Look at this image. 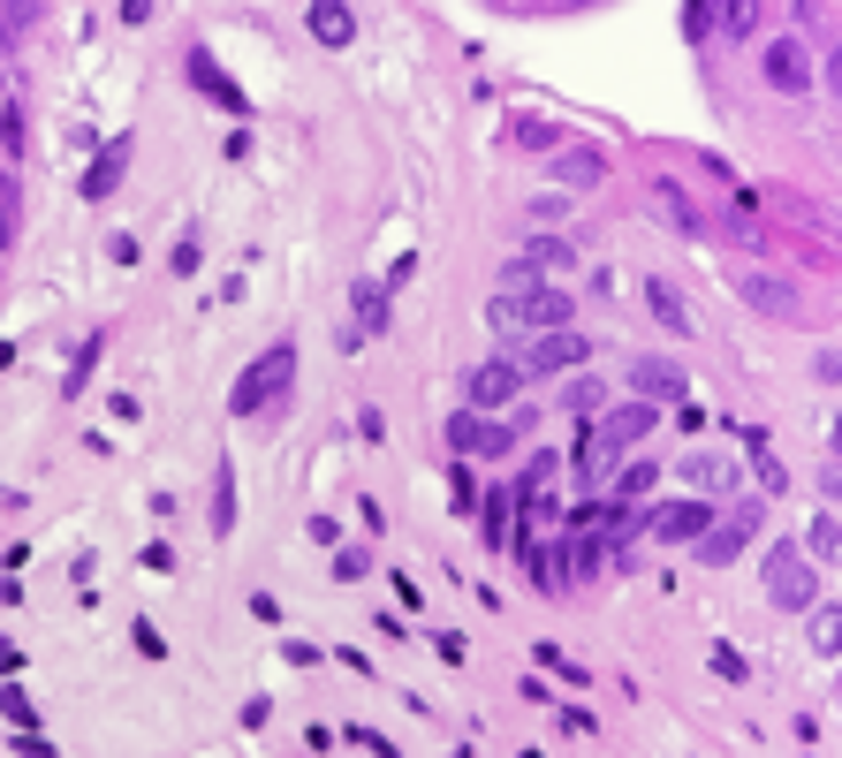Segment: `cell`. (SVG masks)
Returning <instances> with one entry per match:
<instances>
[{"label":"cell","mask_w":842,"mask_h":758,"mask_svg":"<svg viewBox=\"0 0 842 758\" xmlns=\"http://www.w3.org/2000/svg\"><path fill=\"white\" fill-rule=\"evenodd\" d=\"M539 281H546V274H539V266H531V258L516 251V258H508V266H502V281H494V297H531Z\"/></svg>","instance_id":"4dcf8cb0"},{"label":"cell","mask_w":842,"mask_h":758,"mask_svg":"<svg viewBox=\"0 0 842 758\" xmlns=\"http://www.w3.org/2000/svg\"><path fill=\"white\" fill-rule=\"evenodd\" d=\"M516 387H524V372H516L508 357H486V364L464 372V410H486V418H494V410L516 402Z\"/></svg>","instance_id":"9c48e42d"},{"label":"cell","mask_w":842,"mask_h":758,"mask_svg":"<svg viewBox=\"0 0 842 758\" xmlns=\"http://www.w3.org/2000/svg\"><path fill=\"white\" fill-rule=\"evenodd\" d=\"M546 167H554V190H600L608 152L600 145H562V152H546Z\"/></svg>","instance_id":"5bb4252c"},{"label":"cell","mask_w":842,"mask_h":758,"mask_svg":"<svg viewBox=\"0 0 842 758\" xmlns=\"http://www.w3.org/2000/svg\"><path fill=\"white\" fill-rule=\"evenodd\" d=\"M341 744H357V751H372V758H402L387 736H380V729H341Z\"/></svg>","instance_id":"ab89813d"},{"label":"cell","mask_w":842,"mask_h":758,"mask_svg":"<svg viewBox=\"0 0 842 758\" xmlns=\"http://www.w3.org/2000/svg\"><path fill=\"white\" fill-rule=\"evenodd\" d=\"M137 562H145V569H153V577H168V569H175V546H168V539H153V546H145V554H137Z\"/></svg>","instance_id":"681fc988"},{"label":"cell","mask_w":842,"mask_h":758,"mask_svg":"<svg viewBox=\"0 0 842 758\" xmlns=\"http://www.w3.org/2000/svg\"><path fill=\"white\" fill-rule=\"evenodd\" d=\"M289 372H297V341H274L258 364H243V380L228 387V418H258L289 395Z\"/></svg>","instance_id":"7a4b0ae2"},{"label":"cell","mask_w":842,"mask_h":758,"mask_svg":"<svg viewBox=\"0 0 842 758\" xmlns=\"http://www.w3.org/2000/svg\"><path fill=\"white\" fill-rule=\"evenodd\" d=\"M182 76H190V92H197V99H213L220 115H236V122L251 115V92H243V84H236V76H228L205 46H190V53H182Z\"/></svg>","instance_id":"8992f818"},{"label":"cell","mask_w":842,"mask_h":758,"mask_svg":"<svg viewBox=\"0 0 842 758\" xmlns=\"http://www.w3.org/2000/svg\"><path fill=\"white\" fill-rule=\"evenodd\" d=\"M508 303H516V334H554V326L577 318V297H569V289H546V281H539L531 297H508Z\"/></svg>","instance_id":"8fae6325"},{"label":"cell","mask_w":842,"mask_h":758,"mask_svg":"<svg viewBox=\"0 0 842 758\" xmlns=\"http://www.w3.org/2000/svg\"><path fill=\"white\" fill-rule=\"evenodd\" d=\"M675 478L698 493H729L736 501V455H675Z\"/></svg>","instance_id":"d6986e66"},{"label":"cell","mask_w":842,"mask_h":758,"mask_svg":"<svg viewBox=\"0 0 842 758\" xmlns=\"http://www.w3.org/2000/svg\"><path fill=\"white\" fill-rule=\"evenodd\" d=\"M653 485H661V462L638 455V462H623V478H608V501H646Z\"/></svg>","instance_id":"603a6c76"},{"label":"cell","mask_w":842,"mask_h":758,"mask_svg":"<svg viewBox=\"0 0 842 758\" xmlns=\"http://www.w3.org/2000/svg\"><path fill=\"white\" fill-rule=\"evenodd\" d=\"M767 600L782 606V614H813L820 606V569H813V554L797 539H774L767 546Z\"/></svg>","instance_id":"6da1fadb"},{"label":"cell","mask_w":842,"mask_h":758,"mask_svg":"<svg viewBox=\"0 0 842 758\" xmlns=\"http://www.w3.org/2000/svg\"><path fill=\"white\" fill-rule=\"evenodd\" d=\"M335 577H341V585H364V577H372V546H341Z\"/></svg>","instance_id":"d590c367"},{"label":"cell","mask_w":842,"mask_h":758,"mask_svg":"<svg viewBox=\"0 0 842 758\" xmlns=\"http://www.w3.org/2000/svg\"><path fill=\"white\" fill-rule=\"evenodd\" d=\"M479 539H486V554H502L516 539V485H486L479 493Z\"/></svg>","instance_id":"e0dca14e"},{"label":"cell","mask_w":842,"mask_h":758,"mask_svg":"<svg viewBox=\"0 0 842 758\" xmlns=\"http://www.w3.org/2000/svg\"><path fill=\"white\" fill-rule=\"evenodd\" d=\"M646 303H653V326H669L675 341H683V334H690V326H698V318H690V303L675 297L669 281H646Z\"/></svg>","instance_id":"7402d4cb"},{"label":"cell","mask_w":842,"mask_h":758,"mask_svg":"<svg viewBox=\"0 0 842 758\" xmlns=\"http://www.w3.org/2000/svg\"><path fill=\"white\" fill-rule=\"evenodd\" d=\"M107 258H115V266H137L145 243H137V236H107Z\"/></svg>","instance_id":"c3c4849f"},{"label":"cell","mask_w":842,"mask_h":758,"mask_svg":"<svg viewBox=\"0 0 842 758\" xmlns=\"http://www.w3.org/2000/svg\"><path fill=\"white\" fill-rule=\"evenodd\" d=\"M281 660H289V667H320V645H304V637H289V645H281Z\"/></svg>","instance_id":"f907efd6"},{"label":"cell","mask_w":842,"mask_h":758,"mask_svg":"<svg viewBox=\"0 0 842 758\" xmlns=\"http://www.w3.org/2000/svg\"><path fill=\"white\" fill-rule=\"evenodd\" d=\"M236 531V462L220 455V470H213V539H228Z\"/></svg>","instance_id":"cb8c5ba5"},{"label":"cell","mask_w":842,"mask_h":758,"mask_svg":"<svg viewBox=\"0 0 842 758\" xmlns=\"http://www.w3.org/2000/svg\"><path fill=\"white\" fill-rule=\"evenodd\" d=\"M168 266H175V274H182V281H190V274H197V266H205V251H197V236H175Z\"/></svg>","instance_id":"f35d334b"},{"label":"cell","mask_w":842,"mask_h":758,"mask_svg":"<svg viewBox=\"0 0 842 758\" xmlns=\"http://www.w3.org/2000/svg\"><path fill=\"white\" fill-rule=\"evenodd\" d=\"M516 145H524V152H562V122H546V115H516Z\"/></svg>","instance_id":"f1b7e54d"},{"label":"cell","mask_w":842,"mask_h":758,"mask_svg":"<svg viewBox=\"0 0 842 758\" xmlns=\"http://www.w3.org/2000/svg\"><path fill=\"white\" fill-rule=\"evenodd\" d=\"M630 387H638V402L661 410V402H683V395H690V372L669 364V357H638V364H630Z\"/></svg>","instance_id":"4fadbf2b"},{"label":"cell","mask_w":842,"mask_h":758,"mask_svg":"<svg viewBox=\"0 0 842 758\" xmlns=\"http://www.w3.org/2000/svg\"><path fill=\"white\" fill-rule=\"evenodd\" d=\"M713 15H721V0H683V38L706 46L713 38Z\"/></svg>","instance_id":"d6a6232c"},{"label":"cell","mask_w":842,"mask_h":758,"mask_svg":"<svg viewBox=\"0 0 842 758\" xmlns=\"http://www.w3.org/2000/svg\"><path fill=\"white\" fill-rule=\"evenodd\" d=\"M759 76H767V92H782V99H805V92H813V53H805L797 38H767V53H759Z\"/></svg>","instance_id":"ba28073f"},{"label":"cell","mask_w":842,"mask_h":758,"mask_svg":"<svg viewBox=\"0 0 842 758\" xmlns=\"http://www.w3.org/2000/svg\"><path fill=\"white\" fill-rule=\"evenodd\" d=\"M797 546H805L813 562H842V524H835V516H820V524H813V531H805Z\"/></svg>","instance_id":"1f68e13d"},{"label":"cell","mask_w":842,"mask_h":758,"mask_svg":"<svg viewBox=\"0 0 842 758\" xmlns=\"http://www.w3.org/2000/svg\"><path fill=\"white\" fill-rule=\"evenodd\" d=\"M539 667H554V683H569V690H585V683H592V675H585L569 652H554V645H539Z\"/></svg>","instance_id":"e575fe53"},{"label":"cell","mask_w":842,"mask_h":758,"mask_svg":"<svg viewBox=\"0 0 842 758\" xmlns=\"http://www.w3.org/2000/svg\"><path fill=\"white\" fill-rule=\"evenodd\" d=\"M820 493H828V501H842V462H828V470H820Z\"/></svg>","instance_id":"11a10c76"},{"label":"cell","mask_w":842,"mask_h":758,"mask_svg":"<svg viewBox=\"0 0 842 758\" xmlns=\"http://www.w3.org/2000/svg\"><path fill=\"white\" fill-rule=\"evenodd\" d=\"M0 145H8V159H15V152H23V107H15V99H8V107H0Z\"/></svg>","instance_id":"ee69618b"},{"label":"cell","mask_w":842,"mask_h":758,"mask_svg":"<svg viewBox=\"0 0 842 758\" xmlns=\"http://www.w3.org/2000/svg\"><path fill=\"white\" fill-rule=\"evenodd\" d=\"M653 425H661V410H653V402H623V410L608 402L592 433H600V441H615V448L630 455V448H638V441H646V433H653Z\"/></svg>","instance_id":"9a60e30c"},{"label":"cell","mask_w":842,"mask_h":758,"mask_svg":"<svg viewBox=\"0 0 842 758\" xmlns=\"http://www.w3.org/2000/svg\"><path fill=\"white\" fill-rule=\"evenodd\" d=\"M153 15H160L153 0H122V23H153Z\"/></svg>","instance_id":"db71d44e"},{"label":"cell","mask_w":842,"mask_h":758,"mask_svg":"<svg viewBox=\"0 0 842 758\" xmlns=\"http://www.w3.org/2000/svg\"><path fill=\"white\" fill-rule=\"evenodd\" d=\"M304 31H312L320 46H349V38H357V15H349V0H312V8H304Z\"/></svg>","instance_id":"ffe728a7"},{"label":"cell","mask_w":842,"mask_h":758,"mask_svg":"<svg viewBox=\"0 0 842 758\" xmlns=\"http://www.w3.org/2000/svg\"><path fill=\"white\" fill-rule=\"evenodd\" d=\"M524 258H531L539 274H569V266H577V251H569L562 236H531V243H524Z\"/></svg>","instance_id":"d4e9b609"},{"label":"cell","mask_w":842,"mask_h":758,"mask_svg":"<svg viewBox=\"0 0 842 758\" xmlns=\"http://www.w3.org/2000/svg\"><path fill=\"white\" fill-rule=\"evenodd\" d=\"M729 281V297L751 303L759 318H774V326H797L805 318V297H797V281H782V274H759V266H729L721 274Z\"/></svg>","instance_id":"277c9868"},{"label":"cell","mask_w":842,"mask_h":758,"mask_svg":"<svg viewBox=\"0 0 842 758\" xmlns=\"http://www.w3.org/2000/svg\"><path fill=\"white\" fill-rule=\"evenodd\" d=\"M99 357H107V334H84V349H76L69 380H61V395H84V387H92V372H99Z\"/></svg>","instance_id":"484cf974"},{"label":"cell","mask_w":842,"mask_h":758,"mask_svg":"<svg viewBox=\"0 0 842 758\" xmlns=\"http://www.w3.org/2000/svg\"><path fill=\"white\" fill-rule=\"evenodd\" d=\"M828 441H835V462H842V418H835V433H828Z\"/></svg>","instance_id":"6f0895ef"},{"label":"cell","mask_w":842,"mask_h":758,"mask_svg":"<svg viewBox=\"0 0 842 758\" xmlns=\"http://www.w3.org/2000/svg\"><path fill=\"white\" fill-rule=\"evenodd\" d=\"M349 311H357V326L341 334L349 349H357L364 334H387V326H395V318H387V311H395V297H387V281H357V289H349Z\"/></svg>","instance_id":"2e32d148"},{"label":"cell","mask_w":842,"mask_h":758,"mask_svg":"<svg viewBox=\"0 0 842 758\" xmlns=\"http://www.w3.org/2000/svg\"><path fill=\"white\" fill-rule=\"evenodd\" d=\"M31 8H38V0H31Z\"/></svg>","instance_id":"91938a15"},{"label":"cell","mask_w":842,"mask_h":758,"mask_svg":"<svg viewBox=\"0 0 842 758\" xmlns=\"http://www.w3.org/2000/svg\"><path fill=\"white\" fill-rule=\"evenodd\" d=\"M130 159H137V145H130V137H107V145L92 152V167H84V182H76V197H84V205H99V197H115V182L130 175Z\"/></svg>","instance_id":"7c38bea8"},{"label":"cell","mask_w":842,"mask_h":758,"mask_svg":"<svg viewBox=\"0 0 842 758\" xmlns=\"http://www.w3.org/2000/svg\"><path fill=\"white\" fill-rule=\"evenodd\" d=\"M820 76H828V92H835V99H842V46H835V53H828V69H820Z\"/></svg>","instance_id":"9f6ffc18"},{"label":"cell","mask_w":842,"mask_h":758,"mask_svg":"<svg viewBox=\"0 0 842 758\" xmlns=\"http://www.w3.org/2000/svg\"><path fill=\"white\" fill-rule=\"evenodd\" d=\"M357 433L380 448V441H387V410H380V402H364V410H357Z\"/></svg>","instance_id":"f6af8a7d"},{"label":"cell","mask_w":842,"mask_h":758,"mask_svg":"<svg viewBox=\"0 0 842 758\" xmlns=\"http://www.w3.org/2000/svg\"><path fill=\"white\" fill-rule=\"evenodd\" d=\"M713 31H721V38H751V31H759V0H721Z\"/></svg>","instance_id":"f546056e"},{"label":"cell","mask_w":842,"mask_h":758,"mask_svg":"<svg viewBox=\"0 0 842 758\" xmlns=\"http://www.w3.org/2000/svg\"><path fill=\"white\" fill-rule=\"evenodd\" d=\"M736 441H744V462L759 470V493H790V470H782V455H774V441H767V425H736Z\"/></svg>","instance_id":"ac0fdd59"},{"label":"cell","mask_w":842,"mask_h":758,"mask_svg":"<svg viewBox=\"0 0 842 758\" xmlns=\"http://www.w3.org/2000/svg\"><path fill=\"white\" fill-rule=\"evenodd\" d=\"M706 667H713V675H721V683H744V675H751V667H744V652H736V645H713V652H706Z\"/></svg>","instance_id":"8d00e7d4"},{"label":"cell","mask_w":842,"mask_h":758,"mask_svg":"<svg viewBox=\"0 0 842 758\" xmlns=\"http://www.w3.org/2000/svg\"><path fill=\"white\" fill-rule=\"evenodd\" d=\"M251 622H281V600L274 592H251Z\"/></svg>","instance_id":"f5cc1de1"},{"label":"cell","mask_w":842,"mask_h":758,"mask_svg":"<svg viewBox=\"0 0 842 758\" xmlns=\"http://www.w3.org/2000/svg\"><path fill=\"white\" fill-rule=\"evenodd\" d=\"M554 478H562V455L554 448H539L524 470H516V493H554Z\"/></svg>","instance_id":"83f0119b"},{"label":"cell","mask_w":842,"mask_h":758,"mask_svg":"<svg viewBox=\"0 0 842 758\" xmlns=\"http://www.w3.org/2000/svg\"><path fill=\"white\" fill-rule=\"evenodd\" d=\"M0 713H8V721H15V729H31V698H23V690H15V683H8V675H0Z\"/></svg>","instance_id":"b9f144b4"},{"label":"cell","mask_w":842,"mask_h":758,"mask_svg":"<svg viewBox=\"0 0 842 758\" xmlns=\"http://www.w3.org/2000/svg\"><path fill=\"white\" fill-rule=\"evenodd\" d=\"M531 220H539V228H546V220L562 228V220H569V197H562V190H546V197H531Z\"/></svg>","instance_id":"60d3db41"},{"label":"cell","mask_w":842,"mask_h":758,"mask_svg":"<svg viewBox=\"0 0 842 758\" xmlns=\"http://www.w3.org/2000/svg\"><path fill=\"white\" fill-rule=\"evenodd\" d=\"M585 364H592V334H577V326L531 334V349H524V372H539V380H554V372H585Z\"/></svg>","instance_id":"52a82bcc"},{"label":"cell","mask_w":842,"mask_h":758,"mask_svg":"<svg viewBox=\"0 0 842 758\" xmlns=\"http://www.w3.org/2000/svg\"><path fill=\"white\" fill-rule=\"evenodd\" d=\"M130 637H137V652H145V660H168V637H160L153 622H130Z\"/></svg>","instance_id":"bcb514c9"},{"label":"cell","mask_w":842,"mask_h":758,"mask_svg":"<svg viewBox=\"0 0 842 758\" xmlns=\"http://www.w3.org/2000/svg\"><path fill=\"white\" fill-rule=\"evenodd\" d=\"M813 380H820V387H842V349H820V357H813Z\"/></svg>","instance_id":"7dc6e473"},{"label":"cell","mask_w":842,"mask_h":758,"mask_svg":"<svg viewBox=\"0 0 842 758\" xmlns=\"http://www.w3.org/2000/svg\"><path fill=\"white\" fill-rule=\"evenodd\" d=\"M713 524V501H669V508H646V531L661 546H698V531Z\"/></svg>","instance_id":"30bf717a"},{"label":"cell","mask_w":842,"mask_h":758,"mask_svg":"<svg viewBox=\"0 0 842 758\" xmlns=\"http://www.w3.org/2000/svg\"><path fill=\"white\" fill-rule=\"evenodd\" d=\"M524 758H539V751H524Z\"/></svg>","instance_id":"680465c9"},{"label":"cell","mask_w":842,"mask_h":758,"mask_svg":"<svg viewBox=\"0 0 842 758\" xmlns=\"http://www.w3.org/2000/svg\"><path fill=\"white\" fill-rule=\"evenodd\" d=\"M15 751H23V758H53V744H46L38 729H15Z\"/></svg>","instance_id":"816d5d0a"},{"label":"cell","mask_w":842,"mask_h":758,"mask_svg":"<svg viewBox=\"0 0 842 758\" xmlns=\"http://www.w3.org/2000/svg\"><path fill=\"white\" fill-rule=\"evenodd\" d=\"M524 562H531V585H539V592H569V577H577L562 539H554V546H546V539H539V546H524Z\"/></svg>","instance_id":"44dd1931"},{"label":"cell","mask_w":842,"mask_h":758,"mask_svg":"<svg viewBox=\"0 0 842 758\" xmlns=\"http://www.w3.org/2000/svg\"><path fill=\"white\" fill-rule=\"evenodd\" d=\"M23 31H31V0H0V38L15 46Z\"/></svg>","instance_id":"74e56055"},{"label":"cell","mask_w":842,"mask_h":758,"mask_svg":"<svg viewBox=\"0 0 842 758\" xmlns=\"http://www.w3.org/2000/svg\"><path fill=\"white\" fill-rule=\"evenodd\" d=\"M562 410H577V418H592V410H608V380H592V372H577V380L562 387Z\"/></svg>","instance_id":"4316f807"},{"label":"cell","mask_w":842,"mask_h":758,"mask_svg":"<svg viewBox=\"0 0 842 758\" xmlns=\"http://www.w3.org/2000/svg\"><path fill=\"white\" fill-rule=\"evenodd\" d=\"M448 448H456V462H502L516 448V425L486 418V410H456L448 418Z\"/></svg>","instance_id":"5b68a950"},{"label":"cell","mask_w":842,"mask_h":758,"mask_svg":"<svg viewBox=\"0 0 842 758\" xmlns=\"http://www.w3.org/2000/svg\"><path fill=\"white\" fill-rule=\"evenodd\" d=\"M813 645H820V652H842V606H813Z\"/></svg>","instance_id":"836d02e7"},{"label":"cell","mask_w":842,"mask_h":758,"mask_svg":"<svg viewBox=\"0 0 842 758\" xmlns=\"http://www.w3.org/2000/svg\"><path fill=\"white\" fill-rule=\"evenodd\" d=\"M15 228H23V213H15V182H0V251L15 243Z\"/></svg>","instance_id":"7bdbcfd3"},{"label":"cell","mask_w":842,"mask_h":758,"mask_svg":"<svg viewBox=\"0 0 842 758\" xmlns=\"http://www.w3.org/2000/svg\"><path fill=\"white\" fill-rule=\"evenodd\" d=\"M759 524H767V501H744V493H736V501H729V516H713V524L698 531V546H690V554H698L706 569H729V562L751 546V531H759Z\"/></svg>","instance_id":"3957f363"}]
</instances>
